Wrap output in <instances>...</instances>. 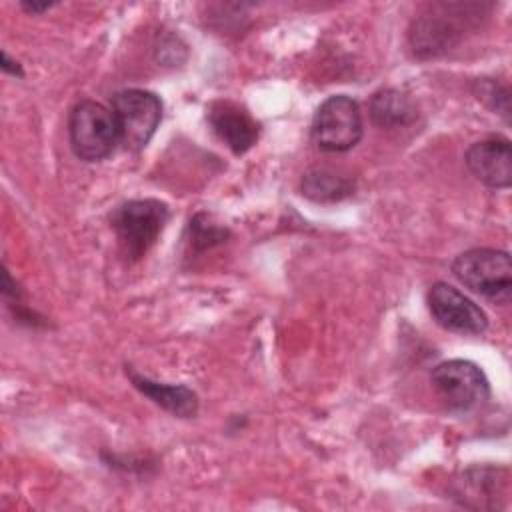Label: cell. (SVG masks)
Wrapping results in <instances>:
<instances>
[{"label": "cell", "mask_w": 512, "mask_h": 512, "mask_svg": "<svg viewBox=\"0 0 512 512\" xmlns=\"http://www.w3.org/2000/svg\"><path fill=\"white\" fill-rule=\"evenodd\" d=\"M484 14L482 4L462 2H438L430 4L426 12L414 18L408 40L416 58L428 60L442 56L456 48L466 32L476 24L478 16Z\"/></svg>", "instance_id": "6da1fadb"}, {"label": "cell", "mask_w": 512, "mask_h": 512, "mask_svg": "<svg viewBox=\"0 0 512 512\" xmlns=\"http://www.w3.org/2000/svg\"><path fill=\"white\" fill-rule=\"evenodd\" d=\"M168 218V206L156 198H136L116 206L110 214V224L122 254L128 260L142 258L156 244Z\"/></svg>", "instance_id": "7a4b0ae2"}, {"label": "cell", "mask_w": 512, "mask_h": 512, "mask_svg": "<svg viewBox=\"0 0 512 512\" xmlns=\"http://www.w3.org/2000/svg\"><path fill=\"white\" fill-rule=\"evenodd\" d=\"M452 272L468 290L494 304H508L512 298V260L506 250H466L452 262Z\"/></svg>", "instance_id": "3957f363"}, {"label": "cell", "mask_w": 512, "mask_h": 512, "mask_svg": "<svg viewBox=\"0 0 512 512\" xmlns=\"http://www.w3.org/2000/svg\"><path fill=\"white\" fill-rule=\"evenodd\" d=\"M68 136L74 154L84 162L108 158L120 144V132L112 108L96 102H78L68 118Z\"/></svg>", "instance_id": "277c9868"}, {"label": "cell", "mask_w": 512, "mask_h": 512, "mask_svg": "<svg viewBox=\"0 0 512 512\" xmlns=\"http://www.w3.org/2000/svg\"><path fill=\"white\" fill-rule=\"evenodd\" d=\"M430 382L450 412H470L490 398V382L472 360H444L432 368Z\"/></svg>", "instance_id": "5b68a950"}, {"label": "cell", "mask_w": 512, "mask_h": 512, "mask_svg": "<svg viewBox=\"0 0 512 512\" xmlns=\"http://www.w3.org/2000/svg\"><path fill=\"white\" fill-rule=\"evenodd\" d=\"M110 108L118 124L120 144L132 152L146 148L162 122V100L150 90H120L112 96Z\"/></svg>", "instance_id": "8992f818"}, {"label": "cell", "mask_w": 512, "mask_h": 512, "mask_svg": "<svg viewBox=\"0 0 512 512\" xmlns=\"http://www.w3.org/2000/svg\"><path fill=\"white\" fill-rule=\"evenodd\" d=\"M310 136L322 152H346L362 138V114L354 98L336 94L326 98L314 112Z\"/></svg>", "instance_id": "52a82bcc"}, {"label": "cell", "mask_w": 512, "mask_h": 512, "mask_svg": "<svg viewBox=\"0 0 512 512\" xmlns=\"http://www.w3.org/2000/svg\"><path fill=\"white\" fill-rule=\"evenodd\" d=\"M426 302L432 318L448 332L478 336L488 328L486 312L448 282H434Z\"/></svg>", "instance_id": "ba28073f"}, {"label": "cell", "mask_w": 512, "mask_h": 512, "mask_svg": "<svg viewBox=\"0 0 512 512\" xmlns=\"http://www.w3.org/2000/svg\"><path fill=\"white\" fill-rule=\"evenodd\" d=\"M508 478L504 468L474 466L464 470L452 484V498L474 510H496L504 506Z\"/></svg>", "instance_id": "9c48e42d"}, {"label": "cell", "mask_w": 512, "mask_h": 512, "mask_svg": "<svg viewBox=\"0 0 512 512\" xmlns=\"http://www.w3.org/2000/svg\"><path fill=\"white\" fill-rule=\"evenodd\" d=\"M466 166L476 180L494 190H504L512 184V148L510 140L492 136L474 142L466 150Z\"/></svg>", "instance_id": "30bf717a"}, {"label": "cell", "mask_w": 512, "mask_h": 512, "mask_svg": "<svg viewBox=\"0 0 512 512\" xmlns=\"http://www.w3.org/2000/svg\"><path fill=\"white\" fill-rule=\"evenodd\" d=\"M208 124L212 126L214 134L234 152L244 154L248 152L258 140V124L256 120L238 104L228 100L212 102L208 108Z\"/></svg>", "instance_id": "8fae6325"}, {"label": "cell", "mask_w": 512, "mask_h": 512, "mask_svg": "<svg viewBox=\"0 0 512 512\" xmlns=\"http://www.w3.org/2000/svg\"><path fill=\"white\" fill-rule=\"evenodd\" d=\"M126 376L130 378L132 386L150 398L154 404L164 408L166 412L178 416V418H192L198 412V396L194 390H190L184 384H164L156 382L140 372H136L132 366H126Z\"/></svg>", "instance_id": "7c38bea8"}, {"label": "cell", "mask_w": 512, "mask_h": 512, "mask_svg": "<svg viewBox=\"0 0 512 512\" xmlns=\"http://www.w3.org/2000/svg\"><path fill=\"white\" fill-rule=\"evenodd\" d=\"M414 102L400 90L382 88L370 98V118L380 128H404L416 122Z\"/></svg>", "instance_id": "4fadbf2b"}, {"label": "cell", "mask_w": 512, "mask_h": 512, "mask_svg": "<svg viewBox=\"0 0 512 512\" xmlns=\"http://www.w3.org/2000/svg\"><path fill=\"white\" fill-rule=\"evenodd\" d=\"M302 194L320 204L340 202L354 194V182L328 168H312L300 180Z\"/></svg>", "instance_id": "5bb4252c"}, {"label": "cell", "mask_w": 512, "mask_h": 512, "mask_svg": "<svg viewBox=\"0 0 512 512\" xmlns=\"http://www.w3.org/2000/svg\"><path fill=\"white\" fill-rule=\"evenodd\" d=\"M188 232H190V246L194 250H208L216 244H222L228 238V228L218 226L214 222H210V218L206 214H196L190 224H188Z\"/></svg>", "instance_id": "9a60e30c"}, {"label": "cell", "mask_w": 512, "mask_h": 512, "mask_svg": "<svg viewBox=\"0 0 512 512\" xmlns=\"http://www.w3.org/2000/svg\"><path fill=\"white\" fill-rule=\"evenodd\" d=\"M472 88L476 98L492 112H498L506 122L510 120V90L506 84H500L494 78H478Z\"/></svg>", "instance_id": "2e32d148"}, {"label": "cell", "mask_w": 512, "mask_h": 512, "mask_svg": "<svg viewBox=\"0 0 512 512\" xmlns=\"http://www.w3.org/2000/svg\"><path fill=\"white\" fill-rule=\"evenodd\" d=\"M0 68H2L6 74H10V76H18V78L24 76L22 66H20L16 60H12L4 50H2V54H0Z\"/></svg>", "instance_id": "e0dca14e"}, {"label": "cell", "mask_w": 512, "mask_h": 512, "mask_svg": "<svg viewBox=\"0 0 512 512\" xmlns=\"http://www.w3.org/2000/svg\"><path fill=\"white\" fill-rule=\"evenodd\" d=\"M20 6H22L26 12H30V14H42V12L50 10L52 6H56V2H38V0H32V2H22Z\"/></svg>", "instance_id": "ac0fdd59"}]
</instances>
